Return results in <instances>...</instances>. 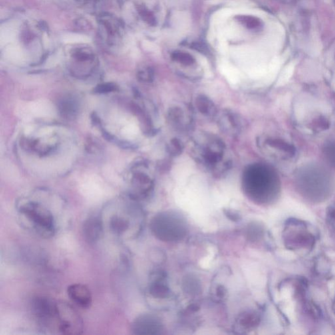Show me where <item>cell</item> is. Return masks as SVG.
Instances as JSON below:
<instances>
[{
  "label": "cell",
  "mask_w": 335,
  "mask_h": 335,
  "mask_svg": "<svg viewBox=\"0 0 335 335\" xmlns=\"http://www.w3.org/2000/svg\"><path fill=\"white\" fill-rule=\"evenodd\" d=\"M74 1L79 3L85 4L88 3V2L91 1V0H74Z\"/></svg>",
  "instance_id": "cell-20"
},
{
  "label": "cell",
  "mask_w": 335,
  "mask_h": 335,
  "mask_svg": "<svg viewBox=\"0 0 335 335\" xmlns=\"http://www.w3.org/2000/svg\"><path fill=\"white\" fill-rule=\"evenodd\" d=\"M284 238L287 248L292 250L310 248L314 246L315 238L302 221L291 220L284 230Z\"/></svg>",
  "instance_id": "cell-4"
},
{
  "label": "cell",
  "mask_w": 335,
  "mask_h": 335,
  "mask_svg": "<svg viewBox=\"0 0 335 335\" xmlns=\"http://www.w3.org/2000/svg\"><path fill=\"white\" fill-rule=\"evenodd\" d=\"M158 324L155 319L148 315H143L135 319L132 326V330L136 335H149L156 334Z\"/></svg>",
  "instance_id": "cell-12"
},
{
  "label": "cell",
  "mask_w": 335,
  "mask_h": 335,
  "mask_svg": "<svg viewBox=\"0 0 335 335\" xmlns=\"http://www.w3.org/2000/svg\"><path fill=\"white\" fill-rule=\"evenodd\" d=\"M137 77L143 82L151 83L154 80V71L150 67H145L139 71Z\"/></svg>",
  "instance_id": "cell-17"
},
{
  "label": "cell",
  "mask_w": 335,
  "mask_h": 335,
  "mask_svg": "<svg viewBox=\"0 0 335 335\" xmlns=\"http://www.w3.org/2000/svg\"><path fill=\"white\" fill-rule=\"evenodd\" d=\"M173 61L183 67H192L196 65V61L189 54L182 51H175L171 56Z\"/></svg>",
  "instance_id": "cell-15"
},
{
  "label": "cell",
  "mask_w": 335,
  "mask_h": 335,
  "mask_svg": "<svg viewBox=\"0 0 335 335\" xmlns=\"http://www.w3.org/2000/svg\"><path fill=\"white\" fill-rule=\"evenodd\" d=\"M58 329L64 335L82 334L83 322L77 311L67 302H57Z\"/></svg>",
  "instance_id": "cell-5"
},
{
  "label": "cell",
  "mask_w": 335,
  "mask_h": 335,
  "mask_svg": "<svg viewBox=\"0 0 335 335\" xmlns=\"http://www.w3.org/2000/svg\"><path fill=\"white\" fill-rule=\"evenodd\" d=\"M129 221L122 215H113L109 221V228L115 234H123L129 229Z\"/></svg>",
  "instance_id": "cell-14"
},
{
  "label": "cell",
  "mask_w": 335,
  "mask_h": 335,
  "mask_svg": "<svg viewBox=\"0 0 335 335\" xmlns=\"http://www.w3.org/2000/svg\"><path fill=\"white\" fill-rule=\"evenodd\" d=\"M19 211L41 236L50 238L55 235V219L49 209L38 203L29 201L20 205Z\"/></svg>",
  "instance_id": "cell-3"
},
{
  "label": "cell",
  "mask_w": 335,
  "mask_h": 335,
  "mask_svg": "<svg viewBox=\"0 0 335 335\" xmlns=\"http://www.w3.org/2000/svg\"><path fill=\"white\" fill-rule=\"evenodd\" d=\"M219 128L227 134L236 136L242 131V123L238 114L229 109H225L217 115Z\"/></svg>",
  "instance_id": "cell-8"
},
{
  "label": "cell",
  "mask_w": 335,
  "mask_h": 335,
  "mask_svg": "<svg viewBox=\"0 0 335 335\" xmlns=\"http://www.w3.org/2000/svg\"><path fill=\"white\" fill-rule=\"evenodd\" d=\"M57 302L49 297H35L32 301V310L42 322H51L57 320Z\"/></svg>",
  "instance_id": "cell-7"
},
{
  "label": "cell",
  "mask_w": 335,
  "mask_h": 335,
  "mask_svg": "<svg viewBox=\"0 0 335 335\" xmlns=\"http://www.w3.org/2000/svg\"><path fill=\"white\" fill-rule=\"evenodd\" d=\"M85 240L89 244H95L103 236L102 219L99 215H91L84 221L82 227Z\"/></svg>",
  "instance_id": "cell-9"
},
{
  "label": "cell",
  "mask_w": 335,
  "mask_h": 335,
  "mask_svg": "<svg viewBox=\"0 0 335 335\" xmlns=\"http://www.w3.org/2000/svg\"><path fill=\"white\" fill-rule=\"evenodd\" d=\"M243 186L247 194L253 199L265 201L274 194L276 182L270 169L264 165H250L243 174Z\"/></svg>",
  "instance_id": "cell-2"
},
{
  "label": "cell",
  "mask_w": 335,
  "mask_h": 335,
  "mask_svg": "<svg viewBox=\"0 0 335 335\" xmlns=\"http://www.w3.org/2000/svg\"><path fill=\"white\" fill-rule=\"evenodd\" d=\"M167 148L168 152L171 156H178L182 153L183 144L178 138L174 137V138L171 139L169 140V143L167 144Z\"/></svg>",
  "instance_id": "cell-16"
},
{
  "label": "cell",
  "mask_w": 335,
  "mask_h": 335,
  "mask_svg": "<svg viewBox=\"0 0 335 335\" xmlns=\"http://www.w3.org/2000/svg\"><path fill=\"white\" fill-rule=\"evenodd\" d=\"M115 89V86L113 84H103V85L98 86L96 88L95 91L96 93H108V92L114 91Z\"/></svg>",
  "instance_id": "cell-18"
},
{
  "label": "cell",
  "mask_w": 335,
  "mask_h": 335,
  "mask_svg": "<svg viewBox=\"0 0 335 335\" xmlns=\"http://www.w3.org/2000/svg\"><path fill=\"white\" fill-rule=\"evenodd\" d=\"M168 120L171 127L177 131H187L191 125V118L187 115L184 109L175 106L169 108L168 112Z\"/></svg>",
  "instance_id": "cell-11"
},
{
  "label": "cell",
  "mask_w": 335,
  "mask_h": 335,
  "mask_svg": "<svg viewBox=\"0 0 335 335\" xmlns=\"http://www.w3.org/2000/svg\"><path fill=\"white\" fill-rule=\"evenodd\" d=\"M195 107L201 114L208 118H213L217 115L216 106L209 98L201 95L197 96L195 101Z\"/></svg>",
  "instance_id": "cell-13"
},
{
  "label": "cell",
  "mask_w": 335,
  "mask_h": 335,
  "mask_svg": "<svg viewBox=\"0 0 335 335\" xmlns=\"http://www.w3.org/2000/svg\"><path fill=\"white\" fill-rule=\"evenodd\" d=\"M328 216L331 221L335 225V206L330 209L328 212Z\"/></svg>",
  "instance_id": "cell-19"
},
{
  "label": "cell",
  "mask_w": 335,
  "mask_h": 335,
  "mask_svg": "<svg viewBox=\"0 0 335 335\" xmlns=\"http://www.w3.org/2000/svg\"><path fill=\"white\" fill-rule=\"evenodd\" d=\"M99 33L107 45H117L123 35V25L117 17L110 14L103 13L98 20Z\"/></svg>",
  "instance_id": "cell-6"
},
{
  "label": "cell",
  "mask_w": 335,
  "mask_h": 335,
  "mask_svg": "<svg viewBox=\"0 0 335 335\" xmlns=\"http://www.w3.org/2000/svg\"><path fill=\"white\" fill-rule=\"evenodd\" d=\"M227 148L219 137L202 134L195 139L193 155L197 162L213 173H223L230 168L231 161L226 158Z\"/></svg>",
  "instance_id": "cell-1"
},
{
  "label": "cell",
  "mask_w": 335,
  "mask_h": 335,
  "mask_svg": "<svg viewBox=\"0 0 335 335\" xmlns=\"http://www.w3.org/2000/svg\"><path fill=\"white\" fill-rule=\"evenodd\" d=\"M67 295L77 306L89 308L93 303V295L90 289L82 284H74L67 288Z\"/></svg>",
  "instance_id": "cell-10"
}]
</instances>
